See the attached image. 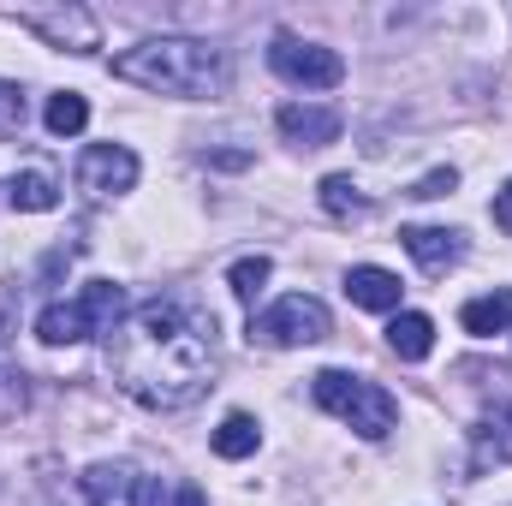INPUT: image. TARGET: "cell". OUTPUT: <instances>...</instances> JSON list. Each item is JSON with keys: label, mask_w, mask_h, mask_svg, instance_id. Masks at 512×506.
Segmentation results:
<instances>
[{"label": "cell", "mask_w": 512, "mask_h": 506, "mask_svg": "<svg viewBox=\"0 0 512 506\" xmlns=\"http://www.w3.org/2000/svg\"><path fill=\"white\" fill-rule=\"evenodd\" d=\"M102 358L126 399L149 411H179L215 381V316L179 298L137 304L102 340Z\"/></svg>", "instance_id": "1"}, {"label": "cell", "mask_w": 512, "mask_h": 506, "mask_svg": "<svg viewBox=\"0 0 512 506\" xmlns=\"http://www.w3.org/2000/svg\"><path fill=\"white\" fill-rule=\"evenodd\" d=\"M114 78L137 84L149 96H179V102H197V96H215L227 66H221V48L197 42V36H149L126 48L114 60Z\"/></svg>", "instance_id": "2"}, {"label": "cell", "mask_w": 512, "mask_h": 506, "mask_svg": "<svg viewBox=\"0 0 512 506\" xmlns=\"http://www.w3.org/2000/svg\"><path fill=\"white\" fill-rule=\"evenodd\" d=\"M126 316H131L126 286H114V280H84L78 298H60V304H48V310L36 316V340H42V346H78V340H90V334L108 340Z\"/></svg>", "instance_id": "3"}, {"label": "cell", "mask_w": 512, "mask_h": 506, "mask_svg": "<svg viewBox=\"0 0 512 506\" xmlns=\"http://www.w3.org/2000/svg\"><path fill=\"white\" fill-rule=\"evenodd\" d=\"M310 399L322 411H334L340 423H352L364 441H382V435H393V423H399L393 393L376 387V381H364V376H352V370H322V376L310 381Z\"/></svg>", "instance_id": "4"}, {"label": "cell", "mask_w": 512, "mask_h": 506, "mask_svg": "<svg viewBox=\"0 0 512 506\" xmlns=\"http://www.w3.org/2000/svg\"><path fill=\"white\" fill-rule=\"evenodd\" d=\"M6 18H12L18 30L42 36L48 48H60V54H96V48H102V24H96V12L78 6V0H36V6H12Z\"/></svg>", "instance_id": "5"}, {"label": "cell", "mask_w": 512, "mask_h": 506, "mask_svg": "<svg viewBox=\"0 0 512 506\" xmlns=\"http://www.w3.org/2000/svg\"><path fill=\"white\" fill-rule=\"evenodd\" d=\"M328 328H334L328 304L310 292H292L274 310L251 316V340H262V346H316V340H328Z\"/></svg>", "instance_id": "6"}, {"label": "cell", "mask_w": 512, "mask_h": 506, "mask_svg": "<svg viewBox=\"0 0 512 506\" xmlns=\"http://www.w3.org/2000/svg\"><path fill=\"white\" fill-rule=\"evenodd\" d=\"M268 66H274L286 84H304V90H334V84L346 78V60H340L334 48L304 42V36H292V30H280V36L268 42Z\"/></svg>", "instance_id": "7"}, {"label": "cell", "mask_w": 512, "mask_h": 506, "mask_svg": "<svg viewBox=\"0 0 512 506\" xmlns=\"http://www.w3.org/2000/svg\"><path fill=\"white\" fill-rule=\"evenodd\" d=\"M137 185V155L126 143H90L78 155V191L84 197H120Z\"/></svg>", "instance_id": "8"}, {"label": "cell", "mask_w": 512, "mask_h": 506, "mask_svg": "<svg viewBox=\"0 0 512 506\" xmlns=\"http://www.w3.org/2000/svg\"><path fill=\"white\" fill-rule=\"evenodd\" d=\"M274 126H280L286 143H298V149H328L340 137V114L334 108H316V102H286L274 114Z\"/></svg>", "instance_id": "9"}, {"label": "cell", "mask_w": 512, "mask_h": 506, "mask_svg": "<svg viewBox=\"0 0 512 506\" xmlns=\"http://www.w3.org/2000/svg\"><path fill=\"white\" fill-rule=\"evenodd\" d=\"M399 239H405V251L417 256L429 274H447L465 256V233H453V227H405Z\"/></svg>", "instance_id": "10"}, {"label": "cell", "mask_w": 512, "mask_h": 506, "mask_svg": "<svg viewBox=\"0 0 512 506\" xmlns=\"http://www.w3.org/2000/svg\"><path fill=\"white\" fill-rule=\"evenodd\" d=\"M399 274H387L376 262H358L352 274H346V298L358 304V310H399Z\"/></svg>", "instance_id": "11"}, {"label": "cell", "mask_w": 512, "mask_h": 506, "mask_svg": "<svg viewBox=\"0 0 512 506\" xmlns=\"http://www.w3.org/2000/svg\"><path fill=\"white\" fill-rule=\"evenodd\" d=\"M387 346H393V358L423 364V358L435 352V322H429L423 310H399V316L387 322Z\"/></svg>", "instance_id": "12"}, {"label": "cell", "mask_w": 512, "mask_h": 506, "mask_svg": "<svg viewBox=\"0 0 512 506\" xmlns=\"http://www.w3.org/2000/svg\"><path fill=\"white\" fill-rule=\"evenodd\" d=\"M322 209H328L334 221H370V215H376V197H364V185H358L352 173H328V179H322Z\"/></svg>", "instance_id": "13"}, {"label": "cell", "mask_w": 512, "mask_h": 506, "mask_svg": "<svg viewBox=\"0 0 512 506\" xmlns=\"http://www.w3.org/2000/svg\"><path fill=\"white\" fill-rule=\"evenodd\" d=\"M459 322H465V334H477V340L507 334V328H512V286L489 292V298H471V304L459 310Z\"/></svg>", "instance_id": "14"}, {"label": "cell", "mask_w": 512, "mask_h": 506, "mask_svg": "<svg viewBox=\"0 0 512 506\" xmlns=\"http://www.w3.org/2000/svg\"><path fill=\"white\" fill-rule=\"evenodd\" d=\"M6 197H12L18 215H48V209H60V185H54V173H42V167L18 173V179L6 185Z\"/></svg>", "instance_id": "15"}, {"label": "cell", "mask_w": 512, "mask_h": 506, "mask_svg": "<svg viewBox=\"0 0 512 506\" xmlns=\"http://www.w3.org/2000/svg\"><path fill=\"white\" fill-rule=\"evenodd\" d=\"M78 489H84V495H90L96 506H131V489H137V471H131V465H90Z\"/></svg>", "instance_id": "16"}, {"label": "cell", "mask_w": 512, "mask_h": 506, "mask_svg": "<svg viewBox=\"0 0 512 506\" xmlns=\"http://www.w3.org/2000/svg\"><path fill=\"white\" fill-rule=\"evenodd\" d=\"M256 441H262V429H256V417H245V411L221 417V429H215V453L221 459H251Z\"/></svg>", "instance_id": "17"}, {"label": "cell", "mask_w": 512, "mask_h": 506, "mask_svg": "<svg viewBox=\"0 0 512 506\" xmlns=\"http://www.w3.org/2000/svg\"><path fill=\"white\" fill-rule=\"evenodd\" d=\"M42 120H48L54 137H78V131L90 126V102H84L78 90H60V96H48V114H42Z\"/></svg>", "instance_id": "18"}, {"label": "cell", "mask_w": 512, "mask_h": 506, "mask_svg": "<svg viewBox=\"0 0 512 506\" xmlns=\"http://www.w3.org/2000/svg\"><path fill=\"white\" fill-rule=\"evenodd\" d=\"M268 274H274V262H268V256H239V262L227 268V280H233V292H239L245 304H256V292L268 286Z\"/></svg>", "instance_id": "19"}, {"label": "cell", "mask_w": 512, "mask_h": 506, "mask_svg": "<svg viewBox=\"0 0 512 506\" xmlns=\"http://www.w3.org/2000/svg\"><path fill=\"white\" fill-rule=\"evenodd\" d=\"M18 131H24V90L0 78V143L18 137Z\"/></svg>", "instance_id": "20"}, {"label": "cell", "mask_w": 512, "mask_h": 506, "mask_svg": "<svg viewBox=\"0 0 512 506\" xmlns=\"http://www.w3.org/2000/svg\"><path fill=\"white\" fill-rule=\"evenodd\" d=\"M453 185H459V173H453V167H435V173H423V179L411 185V197H447Z\"/></svg>", "instance_id": "21"}, {"label": "cell", "mask_w": 512, "mask_h": 506, "mask_svg": "<svg viewBox=\"0 0 512 506\" xmlns=\"http://www.w3.org/2000/svg\"><path fill=\"white\" fill-rule=\"evenodd\" d=\"M131 506H167V489H161V477H137V489H131Z\"/></svg>", "instance_id": "22"}, {"label": "cell", "mask_w": 512, "mask_h": 506, "mask_svg": "<svg viewBox=\"0 0 512 506\" xmlns=\"http://www.w3.org/2000/svg\"><path fill=\"white\" fill-rule=\"evenodd\" d=\"M495 227H501V233H512V179L495 191Z\"/></svg>", "instance_id": "23"}, {"label": "cell", "mask_w": 512, "mask_h": 506, "mask_svg": "<svg viewBox=\"0 0 512 506\" xmlns=\"http://www.w3.org/2000/svg\"><path fill=\"white\" fill-rule=\"evenodd\" d=\"M179 506H209V501H203V489H185V495H179Z\"/></svg>", "instance_id": "24"}]
</instances>
